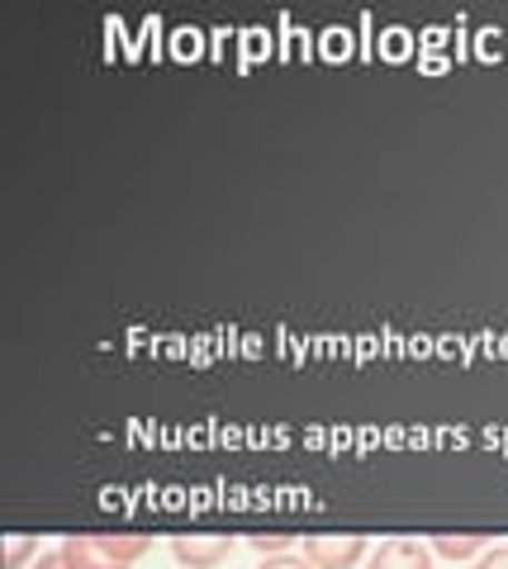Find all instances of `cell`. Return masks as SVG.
<instances>
[{
    "label": "cell",
    "instance_id": "obj_8",
    "mask_svg": "<svg viewBox=\"0 0 508 569\" xmlns=\"http://www.w3.org/2000/svg\"><path fill=\"white\" fill-rule=\"evenodd\" d=\"M470 569H508V546H489L480 560H470Z\"/></svg>",
    "mask_w": 508,
    "mask_h": 569
},
{
    "label": "cell",
    "instance_id": "obj_4",
    "mask_svg": "<svg viewBox=\"0 0 508 569\" xmlns=\"http://www.w3.org/2000/svg\"><path fill=\"white\" fill-rule=\"evenodd\" d=\"M371 569H432V546L428 541H385L371 550Z\"/></svg>",
    "mask_w": 508,
    "mask_h": 569
},
{
    "label": "cell",
    "instance_id": "obj_7",
    "mask_svg": "<svg viewBox=\"0 0 508 569\" xmlns=\"http://www.w3.org/2000/svg\"><path fill=\"white\" fill-rule=\"evenodd\" d=\"M248 546L257 550L261 560H267V556H286V550H290V537H252Z\"/></svg>",
    "mask_w": 508,
    "mask_h": 569
},
{
    "label": "cell",
    "instance_id": "obj_2",
    "mask_svg": "<svg viewBox=\"0 0 508 569\" xmlns=\"http://www.w3.org/2000/svg\"><path fill=\"white\" fill-rule=\"evenodd\" d=\"M366 546L361 537H309L305 541V560L313 569H357L366 560Z\"/></svg>",
    "mask_w": 508,
    "mask_h": 569
},
{
    "label": "cell",
    "instance_id": "obj_5",
    "mask_svg": "<svg viewBox=\"0 0 508 569\" xmlns=\"http://www.w3.org/2000/svg\"><path fill=\"white\" fill-rule=\"evenodd\" d=\"M432 556H442V560H480L489 541L485 537H432Z\"/></svg>",
    "mask_w": 508,
    "mask_h": 569
},
{
    "label": "cell",
    "instance_id": "obj_10",
    "mask_svg": "<svg viewBox=\"0 0 508 569\" xmlns=\"http://www.w3.org/2000/svg\"><path fill=\"white\" fill-rule=\"evenodd\" d=\"M29 569H67V560H62V550H43V556L33 560Z\"/></svg>",
    "mask_w": 508,
    "mask_h": 569
},
{
    "label": "cell",
    "instance_id": "obj_3",
    "mask_svg": "<svg viewBox=\"0 0 508 569\" xmlns=\"http://www.w3.org/2000/svg\"><path fill=\"white\" fill-rule=\"evenodd\" d=\"M233 537H177L171 541V560L181 569H215L233 556Z\"/></svg>",
    "mask_w": 508,
    "mask_h": 569
},
{
    "label": "cell",
    "instance_id": "obj_9",
    "mask_svg": "<svg viewBox=\"0 0 508 569\" xmlns=\"http://www.w3.org/2000/svg\"><path fill=\"white\" fill-rule=\"evenodd\" d=\"M257 569H313V565H309L305 556H290V550H286V556H267Z\"/></svg>",
    "mask_w": 508,
    "mask_h": 569
},
{
    "label": "cell",
    "instance_id": "obj_6",
    "mask_svg": "<svg viewBox=\"0 0 508 569\" xmlns=\"http://www.w3.org/2000/svg\"><path fill=\"white\" fill-rule=\"evenodd\" d=\"M33 560H39V541H33V537L6 546V569H29Z\"/></svg>",
    "mask_w": 508,
    "mask_h": 569
},
{
    "label": "cell",
    "instance_id": "obj_1",
    "mask_svg": "<svg viewBox=\"0 0 508 569\" xmlns=\"http://www.w3.org/2000/svg\"><path fill=\"white\" fill-rule=\"evenodd\" d=\"M58 550L67 569H133L148 556V537H67Z\"/></svg>",
    "mask_w": 508,
    "mask_h": 569
}]
</instances>
